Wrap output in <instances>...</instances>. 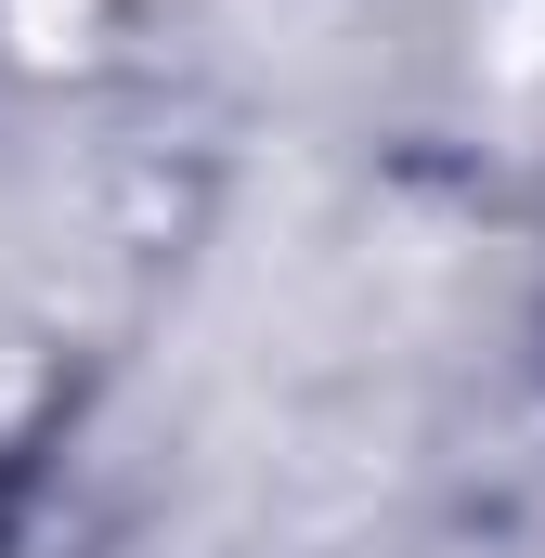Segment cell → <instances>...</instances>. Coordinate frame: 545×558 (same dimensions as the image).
I'll return each instance as SVG.
<instances>
[{
	"label": "cell",
	"instance_id": "obj_1",
	"mask_svg": "<svg viewBox=\"0 0 545 558\" xmlns=\"http://www.w3.org/2000/svg\"><path fill=\"white\" fill-rule=\"evenodd\" d=\"M143 0H0V65H26V78H78V65H105L118 39H131Z\"/></svg>",
	"mask_w": 545,
	"mask_h": 558
}]
</instances>
